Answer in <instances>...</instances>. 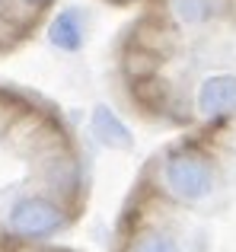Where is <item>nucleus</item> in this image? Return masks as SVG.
<instances>
[{
	"label": "nucleus",
	"mask_w": 236,
	"mask_h": 252,
	"mask_svg": "<svg viewBox=\"0 0 236 252\" xmlns=\"http://www.w3.org/2000/svg\"><path fill=\"white\" fill-rule=\"evenodd\" d=\"M87 204L83 160L64 118L0 83V240H48Z\"/></svg>",
	"instance_id": "obj_1"
},
{
	"label": "nucleus",
	"mask_w": 236,
	"mask_h": 252,
	"mask_svg": "<svg viewBox=\"0 0 236 252\" xmlns=\"http://www.w3.org/2000/svg\"><path fill=\"white\" fill-rule=\"evenodd\" d=\"M0 252H70L45 240H0Z\"/></svg>",
	"instance_id": "obj_2"
}]
</instances>
